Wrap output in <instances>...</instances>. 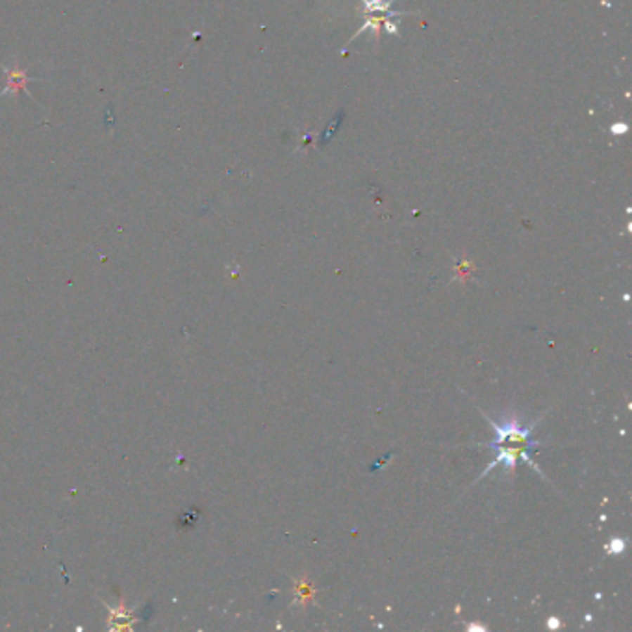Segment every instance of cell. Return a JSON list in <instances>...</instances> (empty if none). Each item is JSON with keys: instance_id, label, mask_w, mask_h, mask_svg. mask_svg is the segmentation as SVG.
<instances>
[{"instance_id": "2", "label": "cell", "mask_w": 632, "mask_h": 632, "mask_svg": "<svg viewBox=\"0 0 632 632\" xmlns=\"http://www.w3.org/2000/svg\"><path fill=\"white\" fill-rule=\"evenodd\" d=\"M8 78H10V84H8V87H6L4 93H11V91H17V89H22V87L26 86V82H28V78H26L25 72L17 71V69H13V71H8Z\"/></svg>"}, {"instance_id": "1", "label": "cell", "mask_w": 632, "mask_h": 632, "mask_svg": "<svg viewBox=\"0 0 632 632\" xmlns=\"http://www.w3.org/2000/svg\"><path fill=\"white\" fill-rule=\"evenodd\" d=\"M491 427L495 430V439L488 447L495 453V462L484 473L491 471L497 464L505 465L508 471H512L517 464V458L532 464L530 454L536 449V441L532 439V427H523L517 419H506L503 423L491 421ZM532 467L538 469L536 464H532Z\"/></svg>"}, {"instance_id": "3", "label": "cell", "mask_w": 632, "mask_h": 632, "mask_svg": "<svg viewBox=\"0 0 632 632\" xmlns=\"http://www.w3.org/2000/svg\"><path fill=\"white\" fill-rule=\"evenodd\" d=\"M623 549H625V541L623 540H614L608 546V553H621Z\"/></svg>"}]
</instances>
